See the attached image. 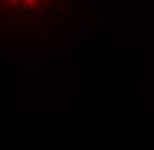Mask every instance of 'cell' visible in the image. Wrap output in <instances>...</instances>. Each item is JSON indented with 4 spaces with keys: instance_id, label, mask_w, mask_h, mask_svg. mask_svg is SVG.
I'll use <instances>...</instances> for the list:
<instances>
[{
    "instance_id": "6da1fadb",
    "label": "cell",
    "mask_w": 154,
    "mask_h": 150,
    "mask_svg": "<svg viewBox=\"0 0 154 150\" xmlns=\"http://www.w3.org/2000/svg\"><path fill=\"white\" fill-rule=\"evenodd\" d=\"M24 2L28 4V8H34V6H36V2H38V0H24Z\"/></svg>"
},
{
    "instance_id": "7a4b0ae2",
    "label": "cell",
    "mask_w": 154,
    "mask_h": 150,
    "mask_svg": "<svg viewBox=\"0 0 154 150\" xmlns=\"http://www.w3.org/2000/svg\"><path fill=\"white\" fill-rule=\"evenodd\" d=\"M10 4H20V0H8Z\"/></svg>"
}]
</instances>
